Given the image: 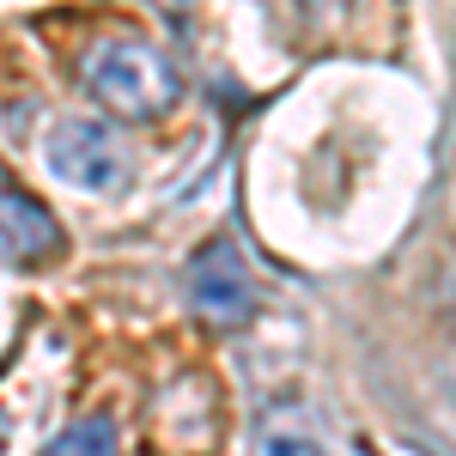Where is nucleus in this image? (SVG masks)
<instances>
[{
	"mask_svg": "<svg viewBox=\"0 0 456 456\" xmlns=\"http://www.w3.org/2000/svg\"><path fill=\"white\" fill-rule=\"evenodd\" d=\"M61 244H68L61 238V219L43 208L12 171H0V256L19 262V268H31V262L61 256Z\"/></svg>",
	"mask_w": 456,
	"mask_h": 456,
	"instance_id": "4",
	"label": "nucleus"
},
{
	"mask_svg": "<svg viewBox=\"0 0 456 456\" xmlns=\"http://www.w3.org/2000/svg\"><path fill=\"white\" fill-rule=\"evenodd\" d=\"M49 171L61 176L68 189H79V195H116L134 165H128V146L116 141L110 122L73 116V122H61L49 134Z\"/></svg>",
	"mask_w": 456,
	"mask_h": 456,
	"instance_id": "2",
	"label": "nucleus"
},
{
	"mask_svg": "<svg viewBox=\"0 0 456 456\" xmlns=\"http://www.w3.org/2000/svg\"><path fill=\"white\" fill-rule=\"evenodd\" d=\"M189 305L213 329H238L256 316V274H249V262L238 256L232 238H213L189 256Z\"/></svg>",
	"mask_w": 456,
	"mask_h": 456,
	"instance_id": "3",
	"label": "nucleus"
},
{
	"mask_svg": "<svg viewBox=\"0 0 456 456\" xmlns=\"http://www.w3.org/2000/svg\"><path fill=\"white\" fill-rule=\"evenodd\" d=\"M86 92L116 122H159L165 110H176L183 79H176V61L159 43H146V37H104L86 55Z\"/></svg>",
	"mask_w": 456,
	"mask_h": 456,
	"instance_id": "1",
	"label": "nucleus"
},
{
	"mask_svg": "<svg viewBox=\"0 0 456 456\" xmlns=\"http://www.w3.org/2000/svg\"><path fill=\"white\" fill-rule=\"evenodd\" d=\"M256 456H329V451L298 414H274L262 426V438H256Z\"/></svg>",
	"mask_w": 456,
	"mask_h": 456,
	"instance_id": "6",
	"label": "nucleus"
},
{
	"mask_svg": "<svg viewBox=\"0 0 456 456\" xmlns=\"http://www.w3.org/2000/svg\"><path fill=\"white\" fill-rule=\"evenodd\" d=\"M43 456H122V432H116L110 414H86V420H73L68 432H55Z\"/></svg>",
	"mask_w": 456,
	"mask_h": 456,
	"instance_id": "5",
	"label": "nucleus"
}]
</instances>
